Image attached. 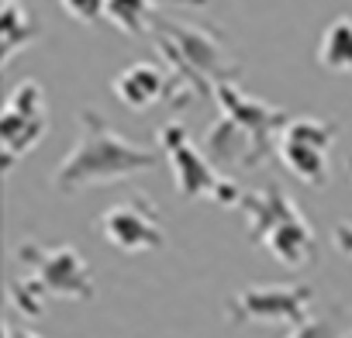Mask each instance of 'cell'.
<instances>
[{"label": "cell", "instance_id": "cell-1", "mask_svg": "<svg viewBox=\"0 0 352 338\" xmlns=\"http://www.w3.org/2000/svg\"><path fill=\"white\" fill-rule=\"evenodd\" d=\"M76 124H80V138L52 173V187L59 194H76V190L100 187V183H118V180H128L135 173H145V169L159 166V152L131 145L94 107H83L76 114Z\"/></svg>", "mask_w": 352, "mask_h": 338}, {"label": "cell", "instance_id": "cell-3", "mask_svg": "<svg viewBox=\"0 0 352 338\" xmlns=\"http://www.w3.org/2000/svg\"><path fill=\"white\" fill-rule=\"evenodd\" d=\"M249 218V232L252 238L287 269H304L314 266L318 259V242L314 232L307 225V218L300 214V207L290 201V194L280 183H270L259 194H245L239 204Z\"/></svg>", "mask_w": 352, "mask_h": 338}, {"label": "cell", "instance_id": "cell-11", "mask_svg": "<svg viewBox=\"0 0 352 338\" xmlns=\"http://www.w3.org/2000/svg\"><path fill=\"white\" fill-rule=\"evenodd\" d=\"M111 90L128 111H152L155 104L173 97V76L155 63H131L114 76Z\"/></svg>", "mask_w": 352, "mask_h": 338}, {"label": "cell", "instance_id": "cell-5", "mask_svg": "<svg viewBox=\"0 0 352 338\" xmlns=\"http://www.w3.org/2000/svg\"><path fill=\"white\" fill-rule=\"evenodd\" d=\"M14 259L25 266L21 273L38 280V286L45 293H56V297H66V300H94L97 297V283H94L90 262L69 242H63V245L21 242Z\"/></svg>", "mask_w": 352, "mask_h": 338}, {"label": "cell", "instance_id": "cell-20", "mask_svg": "<svg viewBox=\"0 0 352 338\" xmlns=\"http://www.w3.org/2000/svg\"><path fill=\"white\" fill-rule=\"evenodd\" d=\"M345 338H352V331H349V335H345Z\"/></svg>", "mask_w": 352, "mask_h": 338}, {"label": "cell", "instance_id": "cell-16", "mask_svg": "<svg viewBox=\"0 0 352 338\" xmlns=\"http://www.w3.org/2000/svg\"><path fill=\"white\" fill-rule=\"evenodd\" d=\"M155 14V8L152 4H107V18L121 28V32H128V35H138V32H148V18Z\"/></svg>", "mask_w": 352, "mask_h": 338}, {"label": "cell", "instance_id": "cell-7", "mask_svg": "<svg viewBox=\"0 0 352 338\" xmlns=\"http://www.w3.org/2000/svg\"><path fill=\"white\" fill-rule=\"evenodd\" d=\"M314 290L307 283H276V286H249L228 297L225 317L228 324L245 321H266V324H287L290 331L307 321Z\"/></svg>", "mask_w": 352, "mask_h": 338}, {"label": "cell", "instance_id": "cell-10", "mask_svg": "<svg viewBox=\"0 0 352 338\" xmlns=\"http://www.w3.org/2000/svg\"><path fill=\"white\" fill-rule=\"evenodd\" d=\"M214 97H218V104H221V111H225V117L228 121H235L249 138H252V145H256V152H259V159H266L270 152H276V135L287 128V114L280 111V107H273V104H263V100H256V97H245L242 90H239V83H228V87H218L214 90Z\"/></svg>", "mask_w": 352, "mask_h": 338}, {"label": "cell", "instance_id": "cell-19", "mask_svg": "<svg viewBox=\"0 0 352 338\" xmlns=\"http://www.w3.org/2000/svg\"><path fill=\"white\" fill-rule=\"evenodd\" d=\"M4 338H42V335H35V331H21V328H14L11 321L4 324Z\"/></svg>", "mask_w": 352, "mask_h": 338}, {"label": "cell", "instance_id": "cell-12", "mask_svg": "<svg viewBox=\"0 0 352 338\" xmlns=\"http://www.w3.org/2000/svg\"><path fill=\"white\" fill-rule=\"evenodd\" d=\"M38 35H42V28L25 4H18V0H4L0 4V66H8Z\"/></svg>", "mask_w": 352, "mask_h": 338}, {"label": "cell", "instance_id": "cell-15", "mask_svg": "<svg viewBox=\"0 0 352 338\" xmlns=\"http://www.w3.org/2000/svg\"><path fill=\"white\" fill-rule=\"evenodd\" d=\"M345 311L342 307H328L314 317H307L300 328H294L287 338H345Z\"/></svg>", "mask_w": 352, "mask_h": 338}, {"label": "cell", "instance_id": "cell-8", "mask_svg": "<svg viewBox=\"0 0 352 338\" xmlns=\"http://www.w3.org/2000/svg\"><path fill=\"white\" fill-rule=\"evenodd\" d=\"M335 124L318 117H290L280 131L276 155L290 173L307 187H324L328 180V148L335 145Z\"/></svg>", "mask_w": 352, "mask_h": 338}, {"label": "cell", "instance_id": "cell-6", "mask_svg": "<svg viewBox=\"0 0 352 338\" xmlns=\"http://www.w3.org/2000/svg\"><path fill=\"white\" fill-rule=\"evenodd\" d=\"M49 131V111H45V90L38 80H21L4 104L0 117V159H4V173H11L14 162L28 155L42 135Z\"/></svg>", "mask_w": 352, "mask_h": 338}, {"label": "cell", "instance_id": "cell-4", "mask_svg": "<svg viewBox=\"0 0 352 338\" xmlns=\"http://www.w3.org/2000/svg\"><path fill=\"white\" fill-rule=\"evenodd\" d=\"M159 142L166 145V155L173 162V173H176V190H180L184 201H197V197H211L221 201L228 207H239L245 190H239L232 180H225L218 169L211 166V159L190 142L184 124H162L159 128Z\"/></svg>", "mask_w": 352, "mask_h": 338}, {"label": "cell", "instance_id": "cell-13", "mask_svg": "<svg viewBox=\"0 0 352 338\" xmlns=\"http://www.w3.org/2000/svg\"><path fill=\"white\" fill-rule=\"evenodd\" d=\"M318 63L331 73H342V76H352V18H335L321 42H318Z\"/></svg>", "mask_w": 352, "mask_h": 338}, {"label": "cell", "instance_id": "cell-17", "mask_svg": "<svg viewBox=\"0 0 352 338\" xmlns=\"http://www.w3.org/2000/svg\"><path fill=\"white\" fill-rule=\"evenodd\" d=\"M66 14L80 18V21H100L107 18V4H63Z\"/></svg>", "mask_w": 352, "mask_h": 338}, {"label": "cell", "instance_id": "cell-14", "mask_svg": "<svg viewBox=\"0 0 352 338\" xmlns=\"http://www.w3.org/2000/svg\"><path fill=\"white\" fill-rule=\"evenodd\" d=\"M8 293H11V300H14V307L21 311V314H28V317H42L45 314V290L38 286V280H32L28 273H14L11 280H8Z\"/></svg>", "mask_w": 352, "mask_h": 338}, {"label": "cell", "instance_id": "cell-2", "mask_svg": "<svg viewBox=\"0 0 352 338\" xmlns=\"http://www.w3.org/2000/svg\"><path fill=\"white\" fill-rule=\"evenodd\" d=\"M155 25V45L173 63V97L169 104H184L194 90L201 97L214 93L218 87L235 83L239 63L225 52V42L218 32L187 25V21H152Z\"/></svg>", "mask_w": 352, "mask_h": 338}, {"label": "cell", "instance_id": "cell-18", "mask_svg": "<svg viewBox=\"0 0 352 338\" xmlns=\"http://www.w3.org/2000/svg\"><path fill=\"white\" fill-rule=\"evenodd\" d=\"M335 245H338L345 256H352V225H338V228H335Z\"/></svg>", "mask_w": 352, "mask_h": 338}, {"label": "cell", "instance_id": "cell-9", "mask_svg": "<svg viewBox=\"0 0 352 338\" xmlns=\"http://www.w3.org/2000/svg\"><path fill=\"white\" fill-rule=\"evenodd\" d=\"M100 235L118 252H152L166 242V232L159 225V207L145 194H131L118 204H111L100 214Z\"/></svg>", "mask_w": 352, "mask_h": 338}]
</instances>
